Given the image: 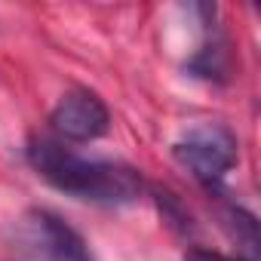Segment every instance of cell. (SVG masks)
<instances>
[{
	"instance_id": "cell-1",
	"label": "cell",
	"mask_w": 261,
	"mask_h": 261,
	"mask_svg": "<svg viewBox=\"0 0 261 261\" xmlns=\"http://www.w3.org/2000/svg\"><path fill=\"white\" fill-rule=\"evenodd\" d=\"M28 163L34 172L53 185L56 191L86 200V203H101V206H126L139 200L145 191V181L139 169L126 163H111V160H86L68 151L59 139H31L28 142Z\"/></svg>"
},
{
	"instance_id": "cell-2",
	"label": "cell",
	"mask_w": 261,
	"mask_h": 261,
	"mask_svg": "<svg viewBox=\"0 0 261 261\" xmlns=\"http://www.w3.org/2000/svg\"><path fill=\"white\" fill-rule=\"evenodd\" d=\"M7 240L22 261H92L83 237L49 209H28L19 215Z\"/></svg>"
},
{
	"instance_id": "cell-3",
	"label": "cell",
	"mask_w": 261,
	"mask_h": 261,
	"mask_svg": "<svg viewBox=\"0 0 261 261\" xmlns=\"http://www.w3.org/2000/svg\"><path fill=\"white\" fill-rule=\"evenodd\" d=\"M172 157L206 188H218L237 163V136L221 123H200L175 142Z\"/></svg>"
},
{
	"instance_id": "cell-4",
	"label": "cell",
	"mask_w": 261,
	"mask_h": 261,
	"mask_svg": "<svg viewBox=\"0 0 261 261\" xmlns=\"http://www.w3.org/2000/svg\"><path fill=\"white\" fill-rule=\"evenodd\" d=\"M49 126L59 142H92L98 136L108 133L111 126V114L108 105L89 92V89H71L59 98V105L49 114Z\"/></svg>"
},
{
	"instance_id": "cell-5",
	"label": "cell",
	"mask_w": 261,
	"mask_h": 261,
	"mask_svg": "<svg viewBox=\"0 0 261 261\" xmlns=\"http://www.w3.org/2000/svg\"><path fill=\"white\" fill-rule=\"evenodd\" d=\"M221 221L227 227V233L237 240V246H243L252 258L258 255V221L252 212H246L243 206H224L221 209Z\"/></svg>"
},
{
	"instance_id": "cell-6",
	"label": "cell",
	"mask_w": 261,
	"mask_h": 261,
	"mask_svg": "<svg viewBox=\"0 0 261 261\" xmlns=\"http://www.w3.org/2000/svg\"><path fill=\"white\" fill-rule=\"evenodd\" d=\"M188 71L194 77H203V80H224L227 77V49L221 43H212V46H203L191 62H188Z\"/></svg>"
},
{
	"instance_id": "cell-7",
	"label": "cell",
	"mask_w": 261,
	"mask_h": 261,
	"mask_svg": "<svg viewBox=\"0 0 261 261\" xmlns=\"http://www.w3.org/2000/svg\"><path fill=\"white\" fill-rule=\"evenodd\" d=\"M185 261H243V258H227V255H218V252H209V249H194L185 255Z\"/></svg>"
}]
</instances>
